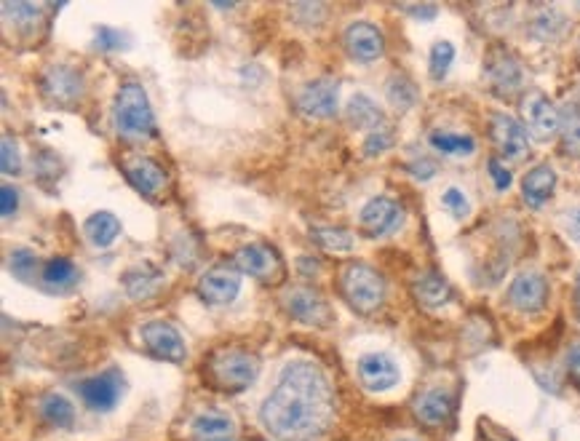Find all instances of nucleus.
Masks as SVG:
<instances>
[{"label":"nucleus","instance_id":"obj_26","mask_svg":"<svg viewBox=\"0 0 580 441\" xmlns=\"http://www.w3.org/2000/svg\"><path fill=\"white\" fill-rule=\"evenodd\" d=\"M431 145L433 150H439L442 156L450 158H468L476 153V139L471 134H460V131L436 129L431 131Z\"/></svg>","mask_w":580,"mask_h":441},{"label":"nucleus","instance_id":"obj_24","mask_svg":"<svg viewBox=\"0 0 580 441\" xmlns=\"http://www.w3.org/2000/svg\"><path fill=\"white\" fill-rule=\"evenodd\" d=\"M78 281H81V273H78V268L67 257H54V260L43 262L41 276H38L41 289H46L51 294L70 292Z\"/></svg>","mask_w":580,"mask_h":441},{"label":"nucleus","instance_id":"obj_33","mask_svg":"<svg viewBox=\"0 0 580 441\" xmlns=\"http://www.w3.org/2000/svg\"><path fill=\"white\" fill-rule=\"evenodd\" d=\"M388 102L396 110H409L417 102L415 83L409 81L407 75H391V81H388Z\"/></svg>","mask_w":580,"mask_h":441},{"label":"nucleus","instance_id":"obj_36","mask_svg":"<svg viewBox=\"0 0 580 441\" xmlns=\"http://www.w3.org/2000/svg\"><path fill=\"white\" fill-rule=\"evenodd\" d=\"M530 30L538 38H554V35H559L564 30V17L556 9H540L535 14V19H532Z\"/></svg>","mask_w":580,"mask_h":441},{"label":"nucleus","instance_id":"obj_10","mask_svg":"<svg viewBox=\"0 0 580 441\" xmlns=\"http://www.w3.org/2000/svg\"><path fill=\"white\" fill-rule=\"evenodd\" d=\"M139 340H142L150 356H156L161 361L182 364L185 356H188L185 340H182L177 327H172L169 321H148L145 327L139 329Z\"/></svg>","mask_w":580,"mask_h":441},{"label":"nucleus","instance_id":"obj_3","mask_svg":"<svg viewBox=\"0 0 580 441\" xmlns=\"http://www.w3.org/2000/svg\"><path fill=\"white\" fill-rule=\"evenodd\" d=\"M113 123L123 137H156V115L150 107L148 91L137 81L123 83L113 102Z\"/></svg>","mask_w":580,"mask_h":441},{"label":"nucleus","instance_id":"obj_7","mask_svg":"<svg viewBox=\"0 0 580 441\" xmlns=\"http://www.w3.org/2000/svg\"><path fill=\"white\" fill-rule=\"evenodd\" d=\"M41 91L51 105L73 107L83 99L86 81H83V75L75 67L51 65L41 78Z\"/></svg>","mask_w":580,"mask_h":441},{"label":"nucleus","instance_id":"obj_30","mask_svg":"<svg viewBox=\"0 0 580 441\" xmlns=\"http://www.w3.org/2000/svg\"><path fill=\"white\" fill-rule=\"evenodd\" d=\"M559 137H562L564 153L572 158H580V110L575 105L564 107L562 110V129H559Z\"/></svg>","mask_w":580,"mask_h":441},{"label":"nucleus","instance_id":"obj_45","mask_svg":"<svg viewBox=\"0 0 580 441\" xmlns=\"http://www.w3.org/2000/svg\"><path fill=\"white\" fill-rule=\"evenodd\" d=\"M567 375H570V380L580 388V343H575L567 351Z\"/></svg>","mask_w":580,"mask_h":441},{"label":"nucleus","instance_id":"obj_17","mask_svg":"<svg viewBox=\"0 0 580 441\" xmlns=\"http://www.w3.org/2000/svg\"><path fill=\"white\" fill-rule=\"evenodd\" d=\"M337 81L332 78H319V81L308 83L300 97H297V107L300 113L308 118H329L337 110Z\"/></svg>","mask_w":580,"mask_h":441},{"label":"nucleus","instance_id":"obj_37","mask_svg":"<svg viewBox=\"0 0 580 441\" xmlns=\"http://www.w3.org/2000/svg\"><path fill=\"white\" fill-rule=\"evenodd\" d=\"M126 35L121 33V30H115V27H97L94 30V46L102 51H118V49H126Z\"/></svg>","mask_w":580,"mask_h":441},{"label":"nucleus","instance_id":"obj_18","mask_svg":"<svg viewBox=\"0 0 580 441\" xmlns=\"http://www.w3.org/2000/svg\"><path fill=\"white\" fill-rule=\"evenodd\" d=\"M415 409V417L428 428H439L452 417L455 412V396L447 388H428L415 399L412 404Z\"/></svg>","mask_w":580,"mask_h":441},{"label":"nucleus","instance_id":"obj_14","mask_svg":"<svg viewBox=\"0 0 580 441\" xmlns=\"http://www.w3.org/2000/svg\"><path fill=\"white\" fill-rule=\"evenodd\" d=\"M548 281L535 270L519 273L508 286V303L519 313H540L546 308Z\"/></svg>","mask_w":580,"mask_h":441},{"label":"nucleus","instance_id":"obj_46","mask_svg":"<svg viewBox=\"0 0 580 441\" xmlns=\"http://www.w3.org/2000/svg\"><path fill=\"white\" fill-rule=\"evenodd\" d=\"M409 172H412L415 180H431L433 174H436V166H433L431 161L420 158V161H415V164H409Z\"/></svg>","mask_w":580,"mask_h":441},{"label":"nucleus","instance_id":"obj_44","mask_svg":"<svg viewBox=\"0 0 580 441\" xmlns=\"http://www.w3.org/2000/svg\"><path fill=\"white\" fill-rule=\"evenodd\" d=\"M476 441H516L514 436H508L503 428H498V425L487 423V420H482L479 423V436H476Z\"/></svg>","mask_w":580,"mask_h":441},{"label":"nucleus","instance_id":"obj_29","mask_svg":"<svg viewBox=\"0 0 580 441\" xmlns=\"http://www.w3.org/2000/svg\"><path fill=\"white\" fill-rule=\"evenodd\" d=\"M41 417L54 428H70L75 423V409L73 404L62 396V393H46L38 404Z\"/></svg>","mask_w":580,"mask_h":441},{"label":"nucleus","instance_id":"obj_1","mask_svg":"<svg viewBox=\"0 0 580 441\" xmlns=\"http://www.w3.org/2000/svg\"><path fill=\"white\" fill-rule=\"evenodd\" d=\"M335 417V393L324 369L313 361H289L278 385L262 401L260 420L278 441H316Z\"/></svg>","mask_w":580,"mask_h":441},{"label":"nucleus","instance_id":"obj_22","mask_svg":"<svg viewBox=\"0 0 580 441\" xmlns=\"http://www.w3.org/2000/svg\"><path fill=\"white\" fill-rule=\"evenodd\" d=\"M123 289L129 294L131 300H148L153 294L161 289L164 284V273L150 265V262H139L134 268H129L123 273Z\"/></svg>","mask_w":580,"mask_h":441},{"label":"nucleus","instance_id":"obj_32","mask_svg":"<svg viewBox=\"0 0 580 441\" xmlns=\"http://www.w3.org/2000/svg\"><path fill=\"white\" fill-rule=\"evenodd\" d=\"M311 238L327 252H351L353 236L343 228H313Z\"/></svg>","mask_w":580,"mask_h":441},{"label":"nucleus","instance_id":"obj_20","mask_svg":"<svg viewBox=\"0 0 580 441\" xmlns=\"http://www.w3.org/2000/svg\"><path fill=\"white\" fill-rule=\"evenodd\" d=\"M123 172H126V180H129L142 196L153 198L166 188L164 166L148 156L129 158V161L123 164Z\"/></svg>","mask_w":580,"mask_h":441},{"label":"nucleus","instance_id":"obj_31","mask_svg":"<svg viewBox=\"0 0 580 441\" xmlns=\"http://www.w3.org/2000/svg\"><path fill=\"white\" fill-rule=\"evenodd\" d=\"M3 19L9 25L19 27V30H33L41 19V9L33 6V3H22V0H14V3H3Z\"/></svg>","mask_w":580,"mask_h":441},{"label":"nucleus","instance_id":"obj_5","mask_svg":"<svg viewBox=\"0 0 580 441\" xmlns=\"http://www.w3.org/2000/svg\"><path fill=\"white\" fill-rule=\"evenodd\" d=\"M522 126L527 131V137L548 142L562 129V113L556 110L554 102L543 91H530L522 99Z\"/></svg>","mask_w":580,"mask_h":441},{"label":"nucleus","instance_id":"obj_23","mask_svg":"<svg viewBox=\"0 0 580 441\" xmlns=\"http://www.w3.org/2000/svg\"><path fill=\"white\" fill-rule=\"evenodd\" d=\"M556 172L548 164H538L535 169L524 174L522 180V198L530 209H540L548 198L554 196Z\"/></svg>","mask_w":580,"mask_h":441},{"label":"nucleus","instance_id":"obj_13","mask_svg":"<svg viewBox=\"0 0 580 441\" xmlns=\"http://www.w3.org/2000/svg\"><path fill=\"white\" fill-rule=\"evenodd\" d=\"M83 404L91 412H110L123 396V375L118 369H107L102 375H94L78 385Z\"/></svg>","mask_w":580,"mask_h":441},{"label":"nucleus","instance_id":"obj_38","mask_svg":"<svg viewBox=\"0 0 580 441\" xmlns=\"http://www.w3.org/2000/svg\"><path fill=\"white\" fill-rule=\"evenodd\" d=\"M393 145V131L388 126H380L377 131H369L367 142H364V153L367 156H380Z\"/></svg>","mask_w":580,"mask_h":441},{"label":"nucleus","instance_id":"obj_28","mask_svg":"<svg viewBox=\"0 0 580 441\" xmlns=\"http://www.w3.org/2000/svg\"><path fill=\"white\" fill-rule=\"evenodd\" d=\"M83 230H86V236H89L91 244L99 246V249H105V246L113 244L115 238H118V233H121V222H118L115 214L97 212L86 220Z\"/></svg>","mask_w":580,"mask_h":441},{"label":"nucleus","instance_id":"obj_8","mask_svg":"<svg viewBox=\"0 0 580 441\" xmlns=\"http://www.w3.org/2000/svg\"><path fill=\"white\" fill-rule=\"evenodd\" d=\"M284 308L292 319L308 324V327H329L335 319L327 300L311 286H292L284 294Z\"/></svg>","mask_w":580,"mask_h":441},{"label":"nucleus","instance_id":"obj_16","mask_svg":"<svg viewBox=\"0 0 580 441\" xmlns=\"http://www.w3.org/2000/svg\"><path fill=\"white\" fill-rule=\"evenodd\" d=\"M399 364L388 353H367L359 359V380L367 391H391L399 383Z\"/></svg>","mask_w":580,"mask_h":441},{"label":"nucleus","instance_id":"obj_25","mask_svg":"<svg viewBox=\"0 0 580 441\" xmlns=\"http://www.w3.org/2000/svg\"><path fill=\"white\" fill-rule=\"evenodd\" d=\"M193 433L198 441H230L236 436V423L220 409H206L193 420Z\"/></svg>","mask_w":580,"mask_h":441},{"label":"nucleus","instance_id":"obj_40","mask_svg":"<svg viewBox=\"0 0 580 441\" xmlns=\"http://www.w3.org/2000/svg\"><path fill=\"white\" fill-rule=\"evenodd\" d=\"M0 166H3V174H19L22 172V158H19L17 142L11 137H3V150H0Z\"/></svg>","mask_w":580,"mask_h":441},{"label":"nucleus","instance_id":"obj_49","mask_svg":"<svg viewBox=\"0 0 580 441\" xmlns=\"http://www.w3.org/2000/svg\"><path fill=\"white\" fill-rule=\"evenodd\" d=\"M575 308H578V316H580V276H578V281H575Z\"/></svg>","mask_w":580,"mask_h":441},{"label":"nucleus","instance_id":"obj_21","mask_svg":"<svg viewBox=\"0 0 580 441\" xmlns=\"http://www.w3.org/2000/svg\"><path fill=\"white\" fill-rule=\"evenodd\" d=\"M412 294H415V300L423 308H442L452 300V286L450 281L442 276V273H436V270H425L420 276L412 281Z\"/></svg>","mask_w":580,"mask_h":441},{"label":"nucleus","instance_id":"obj_35","mask_svg":"<svg viewBox=\"0 0 580 441\" xmlns=\"http://www.w3.org/2000/svg\"><path fill=\"white\" fill-rule=\"evenodd\" d=\"M9 268L22 281H35V276H41L38 268H43V265L38 262V254H33L30 249H14L9 257Z\"/></svg>","mask_w":580,"mask_h":441},{"label":"nucleus","instance_id":"obj_11","mask_svg":"<svg viewBox=\"0 0 580 441\" xmlns=\"http://www.w3.org/2000/svg\"><path fill=\"white\" fill-rule=\"evenodd\" d=\"M490 137L498 147V153L503 161H524L530 153V139L527 131L516 118L508 113H495L490 118Z\"/></svg>","mask_w":580,"mask_h":441},{"label":"nucleus","instance_id":"obj_39","mask_svg":"<svg viewBox=\"0 0 580 441\" xmlns=\"http://www.w3.org/2000/svg\"><path fill=\"white\" fill-rule=\"evenodd\" d=\"M442 204H444V209H447L450 214H455L458 220L468 217V212H471V204H468V198L463 196V190H460V188H447V190H444Z\"/></svg>","mask_w":580,"mask_h":441},{"label":"nucleus","instance_id":"obj_48","mask_svg":"<svg viewBox=\"0 0 580 441\" xmlns=\"http://www.w3.org/2000/svg\"><path fill=\"white\" fill-rule=\"evenodd\" d=\"M567 233H570L575 241H580V206L575 209V212H570V217H567Z\"/></svg>","mask_w":580,"mask_h":441},{"label":"nucleus","instance_id":"obj_47","mask_svg":"<svg viewBox=\"0 0 580 441\" xmlns=\"http://www.w3.org/2000/svg\"><path fill=\"white\" fill-rule=\"evenodd\" d=\"M404 11L407 14H412V17H417V19H433L436 14H439V9L436 6H404Z\"/></svg>","mask_w":580,"mask_h":441},{"label":"nucleus","instance_id":"obj_27","mask_svg":"<svg viewBox=\"0 0 580 441\" xmlns=\"http://www.w3.org/2000/svg\"><path fill=\"white\" fill-rule=\"evenodd\" d=\"M345 115H348V121H351V126H356V129L377 131L380 126H385L380 107H377L367 94H356V97H351V102L345 107Z\"/></svg>","mask_w":580,"mask_h":441},{"label":"nucleus","instance_id":"obj_34","mask_svg":"<svg viewBox=\"0 0 580 441\" xmlns=\"http://www.w3.org/2000/svg\"><path fill=\"white\" fill-rule=\"evenodd\" d=\"M452 62H455V46L450 41H436L428 54V70H431L433 81H442L450 73Z\"/></svg>","mask_w":580,"mask_h":441},{"label":"nucleus","instance_id":"obj_19","mask_svg":"<svg viewBox=\"0 0 580 441\" xmlns=\"http://www.w3.org/2000/svg\"><path fill=\"white\" fill-rule=\"evenodd\" d=\"M345 49H348V54L353 59H359V62H375V59L383 57L385 38L375 25H369V22H353L345 30Z\"/></svg>","mask_w":580,"mask_h":441},{"label":"nucleus","instance_id":"obj_12","mask_svg":"<svg viewBox=\"0 0 580 441\" xmlns=\"http://www.w3.org/2000/svg\"><path fill=\"white\" fill-rule=\"evenodd\" d=\"M196 292L206 305H230L241 292V273L230 265H214L198 278Z\"/></svg>","mask_w":580,"mask_h":441},{"label":"nucleus","instance_id":"obj_2","mask_svg":"<svg viewBox=\"0 0 580 441\" xmlns=\"http://www.w3.org/2000/svg\"><path fill=\"white\" fill-rule=\"evenodd\" d=\"M206 383L222 393H241L260 375V359L244 348H220L204 361Z\"/></svg>","mask_w":580,"mask_h":441},{"label":"nucleus","instance_id":"obj_15","mask_svg":"<svg viewBox=\"0 0 580 441\" xmlns=\"http://www.w3.org/2000/svg\"><path fill=\"white\" fill-rule=\"evenodd\" d=\"M401 220H404L401 206L396 204L393 198H385V196H377V198H372V201H367L359 217L361 230L372 238L393 233V230L401 225Z\"/></svg>","mask_w":580,"mask_h":441},{"label":"nucleus","instance_id":"obj_50","mask_svg":"<svg viewBox=\"0 0 580 441\" xmlns=\"http://www.w3.org/2000/svg\"><path fill=\"white\" fill-rule=\"evenodd\" d=\"M399 441H412V439H399Z\"/></svg>","mask_w":580,"mask_h":441},{"label":"nucleus","instance_id":"obj_9","mask_svg":"<svg viewBox=\"0 0 580 441\" xmlns=\"http://www.w3.org/2000/svg\"><path fill=\"white\" fill-rule=\"evenodd\" d=\"M236 265L262 284H278L284 278V260L270 244H246L236 252Z\"/></svg>","mask_w":580,"mask_h":441},{"label":"nucleus","instance_id":"obj_42","mask_svg":"<svg viewBox=\"0 0 580 441\" xmlns=\"http://www.w3.org/2000/svg\"><path fill=\"white\" fill-rule=\"evenodd\" d=\"M190 236H182L180 241H177V246H174V257H177V262H180L182 268H193L196 265V249H190Z\"/></svg>","mask_w":580,"mask_h":441},{"label":"nucleus","instance_id":"obj_43","mask_svg":"<svg viewBox=\"0 0 580 441\" xmlns=\"http://www.w3.org/2000/svg\"><path fill=\"white\" fill-rule=\"evenodd\" d=\"M17 206H19V190L11 188V185H3V190H0V212H3V217H14Z\"/></svg>","mask_w":580,"mask_h":441},{"label":"nucleus","instance_id":"obj_41","mask_svg":"<svg viewBox=\"0 0 580 441\" xmlns=\"http://www.w3.org/2000/svg\"><path fill=\"white\" fill-rule=\"evenodd\" d=\"M487 169H490V177L492 182H495V190H508L511 188V182H514V174L508 172V166L500 161V158H490V164H487Z\"/></svg>","mask_w":580,"mask_h":441},{"label":"nucleus","instance_id":"obj_4","mask_svg":"<svg viewBox=\"0 0 580 441\" xmlns=\"http://www.w3.org/2000/svg\"><path fill=\"white\" fill-rule=\"evenodd\" d=\"M340 289L353 311L364 313V316L375 313L385 300V278L364 262H353L345 268Z\"/></svg>","mask_w":580,"mask_h":441},{"label":"nucleus","instance_id":"obj_6","mask_svg":"<svg viewBox=\"0 0 580 441\" xmlns=\"http://www.w3.org/2000/svg\"><path fill=\"white\" fill-rule=\"evenodd\" d=\"M484 78L490 83L492 94L508 99L522 89L524 73L519 59L508 49H492L484 59Z\"/></svg>","mask_w":580,"mask_h":441}]
</instances>
